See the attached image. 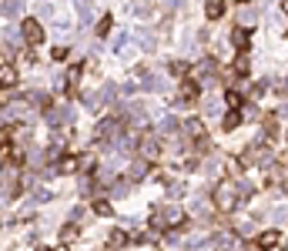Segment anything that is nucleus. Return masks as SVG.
Returning a JSON list of instances; mask_svg holds the SVG:
<instances>
[{"label": "nucleus", "mask_w": 288, "mask_h": 251, "mask_svg": "<svg viewBox=\"0 0 288 251\" xmlns=\"http://www.w3.org/2000/svg\"><path fill=\"white\" fill-rule=\"evenodd\" d=\"M238 201H241V191H238L235 184H221V188H218V194H214L218 211H235V208H238Z\"/></svg>", "instance_id": "f257e3e1"}, {"label": "nucleus", "mask_w": 288, "mask_h": 251, "mask_svg": "<svg viewBox=\"0 0 288 251\" xmlns=\"http://www.w3.org/2000/svg\"><path fill=\"white\" fill-rule=\"evenodd\" d=\"M181 221H184V211H181V208H161L154 225H157V228H178Z\"/></svg>", "instance_id": "f03ea898"}, {"label": "nucleus", "mask_w": 288, "mask_h": 251, "mask_svg": "<svg viewBox=\"0 0 288 251\" xmlns=\"http://www.w3.org/2000/svg\"><path fill=\"white\" fill-rule=\"evenodd\" d=\"M20 37L27 40V44H37V40L44 37V30H40V24L34 17H27L24 24H20Z\"/></svg>", "instance_id": "7ed1b4c3"}, {"label": "nucleus", "mask_w": 288, "mask_h": 251, "mask_svg": "<svg viewBox=\"0 0 288 251\" xmlns=\"http://www.w3.org/2000/svg\"><path fill=\"white\" fill-rule=\"evenodd\" d=\"M137 154L144 157V161H154V157L161 154V144H157V137H141V144H137Z\"/></svg>", "instance_id": "20e7f679"}, {"label": "nucleus", "mask_w": 288, "mask_h": 251, "mask_svg": "<svg viewBox=\"0 0 288 251\" xmlns=\"http://www.w3.org/2000/svg\"><path fill=\"white\" fill-rule=\"evenodd\" d=\"M271 245H282V234L275 231V228H271V231H265V234H258V241H255L251 248H271Z\"/></svg>", "instance_id": "39448f33"}, {"label": "nucleus", "mask_w": 288, "mask_h": 251, "mask_svg": "<svg viewBox=\"0 0 288 251\" xmlns=\"http://www.w3.org/2000/svg\"><path fill=\"white\" fill-rule=\"evenodd\" d=\"M64 121H71V111H67V107H54V111L47 114V124H51V127H57Z\"/></svg>", "instance_id": "423d86ee"}, {"label": "nucleus", "mask_w": 288, "mask_h": 251, "mask_svg": "<svg viewBox=\"0 0 288 251\" xmlns=\"http://www.w3.org/2000/svg\"><path fill=\"white\" fill-rule=\"evenodd\" d=\"M205 14H208V17H221V14H225V0H205Z\"/></svg>", "instance_id": "0eeeda50"}, {"label": "nucleus", "mask_w": 288, "mask_h": 251, "mask_svg": "<svg viewBox=\"0 0 288 251\" xmlns=\"http://www.w3.org/2000/svg\"><path fill=\"white\" fill-rule=\"evenodd\" d=\"M17 84V71L14 67H0V87H14Z\"/></svg>", "instance_id": "6e6552de"}, {"label": "nucleus", "mask_w": 288, "mask_h": 251, "mask_svg": "<svg viewBox=\"0 0 288 251\" xmlns=\"http://www.w3.org/2000/svg\"><path fill=\"white\" fill-rule=\"evenodd\" d=\"M128 40H131V34H114L111 50H114V54H124V50H128Z\"/></svg>", "instance_id": "1a4fd4ad"}, {"label": "nucleus", "mask_w": 288, "mask_h": 251, "mask_svg": "<svg viewBox=\"0 0 288 251\" xmlns=\"http://www.w3.org/2000/svg\"><path fill=\"white\" fill-rule=\"evenodd\" d=\"M128 14H131V17H148V14H151V7H148L144 0H134V3L128 7Z\"/></svg>", "instance_id": "9d476101"}, {"label": "nucleus", "mask_w": 288, "mask_h": 251, "mask_svg": "<svg viewBox=\"0 0 288 251\" xmlns=\"http://www.w3.org/2000/svg\"><path fill=\"white\" fill-rule=\"evenodd\" d=\"M131 37L141 40V47H144V50H154V37H151V30H134Z\"/></svg>", "instance_id": "9b49d317"}, {"label": "nucleus", "mask_w": 288, "mask_h": 251, "mask_svg": "<svg viewBox=\"0 0 288 251\" xmlns=\"http://www.w3.org/2000/svg\"><path fill=\"white\" fill-rule=\"evenodd\" d=\"M241 124V107H231V114L225 117V131H235Z\"/></svg>", "instance_id": "f8f14e48"}, {"label": "nucleus", "mask_w": 288, "mask_h": 251, "mask_svg": "<svg viewBox=\"0 0 288 251\" xmlns=\"http://www.w3.org/2000/svg\"><path fill=\"white\" fill-rule=\"evenodd\" d=\"M184 131L191 137H205V127H201V121H184Z\"/></svg>", "instance_id": "ddd939ff"}, {"label": "nucleus", "mask_w": 288, "mask_h": 251, "mask_svg": "<svg viewBox=\"0 0 288 251\" xmlns=\"http://www.w3.org/2000/svg\"><path fill=\"white\" fill-rule=\"evenodd\" d=\"M231 44H235V47H248V30H241V27H238V30L231 34Z\"/></svg>", "instance_id": "4468645a"}, {"label": "nucleus", "mask_w": 288, "mask_h": 251, "mask_svg": "<svg viewBox=\"0 0 288 251\" xmlns=\"http://www.w3.org/2000/svg\"><path fill=\"white\" fill-rule=\"evenodd\" d=\"M114 131H117L114 121H101V124H97V137H107V134H114Z\"/></svg>", "instance_id": "2eb2a0df"}, {"label": "nucleus", "mask_w": 288, "mask_h": 251, "mask_svg": "<svg viewBox=\"0 0 288 251\" xmlns=\"http://www.w3.org/2000/svg\"><path fill=\"white\" fill-rule=\"evenodd\" d=\"M131 181H141V177H144V174H148V168H144V161H137V164H131Z\"/></svg>", "instance_id": "dca6fc26"}, {"label": "nucleus", "mask_w": 288, "mask_h": 251, "mask_svg": "<svg viewBox=\"0 0 288 251\" xmlns=\"http://www.w3.org/2000/svg\"><path fill=\"white\" fill-rule=\"evenodd\" d=\"M20 7H24L20 0H7V3H3V14H7V17H17V14H20Z\"/></svg>", "instance_id": "f3484780"}, {"label": "nucleus", "mask_w": 288, "mask_h": 251, "mask_svg": "<svg viewBox=\"0 0 288 251\" xmlns=\"http://www.w3.org/2000/svg\"><path fill=\"white\" fill-rule=\"evenodd\" d=\"M74 3H77V14H80V20L87 24V20H91V3H87V0H74Z\"/></svg>", "instance_id": "a211bd4d"}, {"label": "nucleus", "mask_w": 288, "mask_h": 251, "mask_svg": "<svg viewBox=\"0 0 288 251\" xmlns=\"http://www.w3.org/2000/svg\"><path fill=\"white\" fill-rule=\"evenodd\" d=\"M225 104H228V107H241V91H228Z\"/></svg>", "instance_id": "6ab92c4d"}, {"label": "nucleus", "mask_w": 288, "mask_h": 251, "mask_svg": "<svg viewBox=\"0 0 288 251\" xmlns=\"http://www.w3.org/2000/svg\"><path fill=\"white\" fill-rule=\"evenodd\" d=\"M111 24H114V20H111V17H101V24H97V37H107V30H111Z\"/></svg>", "instance_id": "aec40b11"}, {"label": "nucleus", "mask_w": 288, "mask_h": 251, "mask_svg": "<svg viewBox=\"0 0 288 251\" xmlns=\"http://www.w3.org/2000/svg\"><path fill=\"white\" fill-rule=\"evenodd\" d=\"M77 164H80V161H74V157H67V161H64V164H60L57 171H64V174H71V171H77Z\"/></svg>", "instance_id": "412c9836"}, {"label": "nucleus", "mask_w": 288, "mask_h": 251, "mask_svg": "<svg viewBox=\"0 0 288 251\" xmlns=\"http://www.w3.org/2000/svg\"><path fill=\"white\" fill-rule=\"evenodd\" d=\"M144 87H148V91H161V80L154 77V74H148V77H144Z\"/></svg>", "instance_id": "4be33fe9"}, {"label": "nucleus", "mask_w": 288, "mask_h": 251, "mask_svg": "<svg viewBox=\"0 0 288 251\" xmlns=\"http://www.w3.org/2000/svg\"><path fill=\"white\" fill-rule=\"evenodd\" d=\"M238 20H241V24H251V20H255V10H251V7H241Z\"/></svg>", "instance_id": "5701e85b"}, {"label": "nucleus", "mask_w": 288, "mask_h": 251, "mask_svg": "<svg viewBox=\"0 0 288 251\" xmlns=\"http://www.w3.org/2000/svg\"><path fill=\"white\" fill-rule=\"evenodd\" d=\"M67 80H71V87H77V84H80V64H77V67H71Z\"/></svg>", "instance_id": "b1692460"}, {"label": "nucleus", "mask_w": 288, "mask_h": 251, "mask_svg": "<svg viewBox=\"0 0 288 251\" xmlns=\"http://www.w3.org/2000/svg\"><path fill=\"white\" fill-rule=\"evenodd\" d=\"M94 211L101 214V218H104V214H111V201H97V204H94Z\"/></svg>", "instance_id": "393cba45"}, {"label": "nucleus", "mask_w": 288, "mask_h": 251, "mask_svg": "<svg viewBox=\"0 0 288 251\" xmlns=\"http://www.w3.org/2000/svg\"><path fill=\"white\" fill-rule=\"evenodd\" d=\"M198 94V84L194 80H184V97H194Z\"/></svg>", "instance_id": "a878e982"}, {"label": "nucleus", "mask_w": 288, "mask_h": 251, "mask_svg": "<svg viewBox=\"0 0 288 251\" xmlns=\"http://www.w3.org/2000/svg\"><path fill=\"white\" fill-rule=\"evenodd\" d=\"M235 67H238V71H241V74H248V57H245V54H241V57L235 60Z\"/></svg>", "instance_id": "bb28decb"}, {"label": "nucleus", "mask_w": 288, "mask_h": 251, "mask_svg": "<svg viewBox=\"0 0 288 251\" xmlns=\"http://www.w3.org/2000/svg\"><path fill=\"white\" fill-rule=\"evenodd\" d=\"M34 201H51V191H47V188H40V191L34 194Z\"/></svg>", "instance_id": "cd10ccee"}, {"label": "nucleus", "mask_w": 288, "mask_h": 251, "mask_svg": "<svg viewBox=\"0 0 288 251\" xmlns=\"http://www.w3.org/2000/svg\"><path fill=\"white\" fill-rule=\"evenodd\" d=\"M241 117H248V121H255V117H258V111H255V107H241Z\"/></svg>", "instance_id": "c85d7f7f"}, {"label": "nucleus", "mask_w": 288, "mask_h": 251, "mask_svg": "<svg viewBox=\"0 0 288 251\" xmlns=\"http://www.w3.org/2000/svg\"><path fill=\"white\" fill-rule=\"evenodd\" d=\"M67 57V47H54V60H64Z\"/></svg>", "instance_id": "c756f323"}, {"label": "nucleus", "mask_w": 288, "mask_h": 251, "mask_svg": "<svg viewBox=\"0 0 288 251\" xmlns=\"http://www.w3.org/2000/svg\"><path fill=\"white\" fill-rule=\"evenodd\" d=\"M164 7H168V10H178V7H181V0H164Z\"/></svg>", "instance_id": "7c9ffc66"}, {"label": "nucleus", "mask_w": 288, "mask_h": 251, "mask_svg": "<svg viewBox=\"0 0 288 251\" xmlns=\"http://www.w3.org/2000/svg\"><path fill=\"white\" fill-rule=\"evenodd\" d=\"M282 10H285V14H288V0H282Z\"/></svg>", "instance_id": "2f4dec72"}, {"label": "nucleus", "mask_w": 288, "mask_h": 251, "mask_svg": "<svg viewBox=\"0 0 288 251\" xmlns=\"http://www.w3.org/2000/svg\"><path fill=\"white\" fill-rule=\"evenodd\" d=\"M0 144H3V127H0Z\"/></svg>", "instance_id": "473e14b6"}, {"label": "nucleus", "mask_w": 288, "mask_h": 251, "mask_svg": "<svg viewBox=\"0 0 288 251\" xmlns=\"http://www.w3.org/2000/svg\"><path fill=\"white\" fill-rule=\"evenodd\" d=\"M0 57H3V50H0Z\"/></svg>", "instance_id": "72a5a7b5"}, {"label": "nucleus", "mask_w": 288, "mask_h": 251, "mask_svg": "<svg viewBox=\"0 0 288 251\" xmlns=\"http://www.w3.org/2000/svg\"><path fill=\"white\" fill-rule=\"evenodd\" d=\"M241 3H245V0H241Z\"/></svg>", "instance_id": "f704fd0d"}]
</instances>
